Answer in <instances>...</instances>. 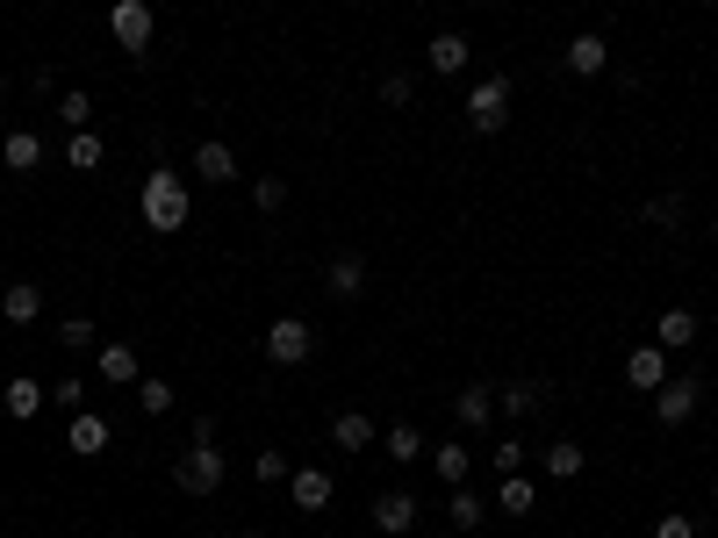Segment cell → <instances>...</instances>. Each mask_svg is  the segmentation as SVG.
Masks as SVG:
<instances>
[{
    "mask_svg": "<svg viewBox=\"0 0 718 538\" xmlns=\"http://www.w3.org/2000/svg\"><path fill=\"white\" fill-rule=\"evenodd\" d=\"M136 215H144L151 237H180V230H188V180H180L173 165H151L144 194H136Z\"/></svg>",
    "mask_w": 718,
    "mask_h": 538,
    "instance_id": "obj_1",
    "label": "cell"
},
{
    "mask_svg": "<svg viewBox=\"0 0 718 538\" xmlns=\"http://www.w3.org/2000/svg\"><path fill=\"white\" fill-rule=\"evenodd\" d=\"M109 29H115V43L130 58H144L151 37H159V14H151V0H115V8H109Z\"/></svg>",
    "mask_w": 718,
    "mask_h": 538,
    "instance_id": "obj_2",
    "label": "cell"
},
{
    "mask_svg": "<svg viewBox=\"0 0 718 538\" xmlns=\"http://www.w3.org/2000/svg\"><path fill=\"white\" fill-rule=\"evenodd\" d=\"M467 122H475L482 136H496L503 122H510V80H503V72L475 80V94H467Z\"/></svg>",
    "mask_w": 718,
    "mask_h": 538,
    "instance_id": "obj_3",
    "label": "cell"
},
{
    "mask_svg": "<svg viewBox=\"0 0 718 538\" xmlns=\"http://www.w3.org/2000/svg\"><path fill=\"white\" fill-rule=\"evenodd\" d=\"M173 481L188 488V496H216L223 488V453L216 445H188V453L173 459Z\"/></svg>",
    "mask_w": 718,
    "mask_h": 538,
    "instance_id": "obj_4",
    "label": "cell"
},
{
    "mask_svg": "<svg viewBox=\"0 0 718 538\" xmlns=\"http://www.w3.org/2000/svg\"><path fill=\"white\" fill-rule=\"evenodd\" d=\"M310 352H316V331H310L302 316H273V323H266V359H273V366H302Z\"/></svg>",
    "mask_w": 718,
    "mask_h": 538,
    "instance_id": "obj_5",
    "label": "cell"
},
{
    "mask_svg": "<svg viewBox=\"0 0 718 538\" xmlns=\"http://www.w3.org/2000/svg\"><path fill=\"white\" fill-rule=\"evenodd\" d=\"M697 403H705V380H676V374H668L661 388H654V417H661L668 430L690 424V417H697Z\"/></svg>",
    "mask_w": 718,
    "mask_h": 538,
    "instance_id": "obj_6",
    "label": "cell"
},
{
    "mask_svg": "<svg viewBox=\"0 0 718 538\" xmlns=\"http://www.w3.org/2000/svg\"><path fill=\"white\" fill-rule=\"evenodd\" d=\"M467 58H475V43H467L461 29H438V37L424 43V65H432L438 80H453V72H467Z\"/></svg>",
    "mask_w": 718,
    "mask_h": 538,
    "instance_id": "obj_7",
    "label": "cell"
},
{
    "mask_svg": "<svg viewBox=\"0 0 718 538\" xmlns=\"http://www.w3.org/2000/svg\"><path fill=\"white\" fill-rule=\"evenodd\" d=\"M287 496H295V510H331V496H338V481H331V474L324 467H295V474H287Z\"/></svg>",
    "mask_w": 718,
    "mask_h": 538,
    "instance_id": "obj_8",
    "label": "cell"
},
{
    "mask_svg": "<svg viewBox=\"0 0 718 538\" xmlns=\"http://www.w3.org/2000/svg\"><path fill=\"white\" fill-rule=\"evenodd\" d=\"M94 374L109 380V388H136V380H144V366H136V345H122V337H115V345H101V352H94Z\"/></svg>",
    "mask_w": 718,
    "mask_h": 538,
    "instance_id": "obj_9",
    "label": "cell"
},
{
    "mask_svg": "<svg viewBox=\"0 0 718 538\" xmlns=\"http://www.w3.org/2000/svg\"><path fill=\"white\" fill-rule=\"evenodd\" d=\"M194 180H209V187H231V180H237V151L223 144V136L194 144Z\"/></svg>",
    "mask_w": 718,
    "mask_h": 538,
    "instance_id": "obj_10",
    "label": "cell"
},
{
    "mask_svg": "<svg viewBox=\"0 0 718 538\" xmlns=\"http://www.w3.org/2000/svg\"><path fill=\"white\" fill-rule=\"evenodd\" d=\"M43 403H51V380H29V374H14L8 388H0V409H8L14 424H29V417H37Z\"/></svg>",
    "mask_w": 718,
    "mask_h": 538,
    "instance_id": "obj_11",
    "label": "cell"
},
{
    "mask_svg": "<svg viewBox=\"0 0 718 538\" xmlns=\"http://www.w3.org/2000/svg\"><path fill=\"white\" fill-rule=\"evenodd\" d=\"M625 380H633L639 395H654L668 380V352L661 345H633V352H625Z\"/></svg>",
    "mask_w": 718,
    "mask_h": 538,
    "instance_id": "obj_12",
    "label": "cell"
},
{
    "mask_svg": "<svg viewBox=\"0 0 718 538\" xmlns=\"http://www.w3.org/2000/svg\"><path fill=\"white\" fill-rule=\"evenodd\" d=\"M65 445H72V459H101L109 453V417H94V409H80L65 430Z\"/></svg>",
    "mask_w": 718,
    "mask_h": 538,
    "instance_id": "obj_13",
    "label": "cell"
},
{
    "mask_svg": "<svg viewBox=\"0 0 718 538\" xmlns=\"http://www.w3.org/2000/svg\"><path fill=\"white\" fill-rule=\"evenodd\" d=\"M374 525L388 531V538L417 531V496H403V488H388V496H374Z\"/></svg>",
    "mask_w": 718,
    "mask_h": 538,
    "instance_id": "obj_14",
    "label": "cell"
},
{
    "mask_svg": "<svg viewBox=\"0 0 718 538\" xmlns=\"http://www.w3.org/2000/svg\"><path fill=\"white\" fill-rule=\"evenodd\" d=\"M697 337H705V323H697L690 309H661V323H654V345L661 352H690Z\"/></svg>",
    "mask_w": 718,
    "mask_h": 538,
    "instance_id": "obj_15",
    "label": "cell"
},
{
    "mask_svg": "<svg viewBox=\"0 0 718 538\" xmlns=\"http://www.w3.org/2000/svg\"><path fill=\"white\" fill-rule=\"evenodd\" d=\"M0 165H8V173H37L43 165V136L37 130H8L0 136Z\"/></svg>",
    "mask_w": 718,
    "mask_h": 538,
    "instance_id": "obj_16",
    "label": "cell"
},
{
    "mask_svg": "<svg viewBox=\"0 0 718 538\" xmlns=\"http://www.w3.org/2000/svg\"><path fill=\"white\" fill-rule=\"evenodd\" d=\"M604 65H610V43L597 37V29H583V37L568 43V72H575V80H597Z\"/></svg>",
    "mask_w": 718,
    "mask_h": 538,
    "instance_id": "obj_17",
    "label": "cell"
},
{
    "mask_svg": "<svg viewBox=\"0 0 718 538\" xmlns=\"http://www.w3.org/2000/svg\"><path fill=\"white\" fill-rule=\"evenodd\" d=\"M0 316L22 331V323H37L43 316V287L37 281H8V295H0Z\"/></svg>",
    "mask_w": 718,
    "mask_h": 538,
    "instance_id": "obj_18",
    "label": "cell"
},
{
    "mask_svg": "<svg viewBox=\"0 0 718 538\" xmlns=\"http://www.w3.org/2000/svg\"><path fill=\"white\" fill-rule=\"evenodd\" d=\"M331 445L360 453V445H381V430H374V417H366V409H338V417H331Z\"/></svg>",
    "mask_w": 718,
    "mask_h": 538,
    "instance_id": "obj_19",
    "label": "cell"
},
{
    "mask_svg": "<svg viewBox=\"0 0 718 538\" xmlns=\"http://www.w3.org/2000/svg\"><path fill=\"white\" fill-rule=\"evenodd\" d=\"M324 287H331V295H338V302H353L360 287H366V266H360L353 252H338V258H331V266H324Z\"/></svg>",
    "mask_w": 718,
    "mask_h": 538,
    "instance_id": "obj_20",
    "label": "cell"
},
{
    "mask_svg": "<svg viewBox=\"0 0 718 538\" xmlns=\"http://www.w3.org/2000/svg\"><path fill=\"white\" fill-rule=\"evenodd\" d=\"M65 159H72V173H101V165H109V144H101L94 130H72L65 136Z\"/></svg>",
    "mask_w": 718,
    "mask_h": 538,
    "instance_id": "obj_21",
    "label": "cell"
},
{
    "mask_svg": "<svg viewBox=\"0 0 718 538\" xmlns=\"http://www.w3.org/2000/svg\"><path fill=\"white\" fill-rule=\"evenodd\" d=\"M453 417H461L467 430H482L488 417H496V388H461L453 395Z\"/></svg>",
    "mask_w": 718,
    "mask_h": 538,
    "instance_id": "obj_22",
    "label": "cell"
},
{
    "mask_svg": "<svg viewBox=\"0 0 718 538\" xmlns=\"http://www.w3.org/2000/svg\"><path fill=\"white\" fill-rule=\"evenodd\" d=\"M583 467H589V453L575 438H554V445H546V474H554V481H575Z\"/></svg>",
    "mask_w": 718,
    "mask_h": 538,
    "instance_id": "obj_23",
    "label": "cell"
},
{
    "mask_svg": "<svg viewBox=\"0 0 718 538\" xmlns=\"http://www.w3.org/2000/svg\"><path fill=\"white\" fill-rule=\"evenodd\" d=\"M432 467H438V481H453V488H461L467 474H475V445H438V453H432Z\"/></svg>",
    "mask_w": 718,
    "mask_h": 538,
    "instance_id": "obj_24",
    "label": "cell"
},
{
    "mask_svg": "<svg viewBox=\"0 0 718 538\" xmlns=\"http://www.w3.org/2000/svg\"><path fill=\"white\" fill-rule=\"evenodd\" d=\"M532 503H539V496H532V481H525V474H503L496 510H503V517H532Z\"/></svg>",
    "mask_w": 718,
    "mask_h": 538,
    "instance_id": "obj_25",
    "label": "cell"
},
{
    "mask_svg": "<svg viewBox=\"0 0 718 538\" xmlns=\"http://www.w3.org/2000/svg\"><path fill=\"white\" fill-rule=\"evenodd\" d=\"M381 453L395 459V467H417V453H424V438H417V424H395L388 438H381Z\"/></svg>",
    "mask_w": 718,
    "mask_h": 538,
    "instance_id": "obj_26",
    "label": "cell"
},
{
    "mask_svg": "<svg viewBox=\"0 0 718 538\" xmlns=\"http://www.w3.org/2000/svg\"><path fill=\"white\" fill-rule=\"evenodd\" d=\"M446 517H453V525H461V531H482V517H488V503L475 496V488H453V503H446Z\"/></svg>",
    "mask_w": 718,
    "mask_h": 538,
    "instance_id": "obj_27",
    "label": "cell"
},
{
    "mask_svg": "<svg viewBox=\"0 0 718 538\" xmlns=\"http://www.w3.org/2000/svg\"><path fill=\"white\" fill-rule=\"evenodd\" d=\"M58 122H65V136H72V130H87V122H94V94L65 87V94H58Z\"/></svg>",
    "mask_w": 718,
    "mask_h": 538,
    "instance_id": "obj_28",
    "label": "cell"
},
{
    "mask_svg": "<svg viewBox=\"0 0 718 538\" xmlns=\"http://www.w3.org/2000/svg\"><path fill=\"white\" fill-rule=\"evenodd\" d=\"M136 409H144V417H165V409H173V380L144 374V380H136Z\"/></svg>",
    "mask_w": 718,
    "mask_h": 538,
    "instance_id": "obj_29",
    "label": "cell"
},
{
    "mask_svg": "<svg viewBox=\"0 0 718 538\" xmlns=\"http://www.w3.org/2000/svg\"><path fill=\"white\" fill-rule=\"evenodd\" d=\"M496 409H503V417H532V409H539V388H525V380H510V388L496 395Z\"/></svg>",
    "mask_w": 718,
    "mask_h": 538,
    "instance_id": "obj_30",
    "label": "cell"
},
{
    "mask_svg": "<svg viewBox=\"0 0 718 538\" xmlns=\"http://www.w3.org/2000/svg\"><path fill=\"white\" fill-rule=\"evenodd\" d=\"M94 323H87V316H65V323H58V345H65V352H94Z\"/></svg>",
    "mask_w": 718,
    "mask_h": 538,
    "instance_id": "obj_31",
    "label": "cell"
},
{
    "mask_svg": "<svg viewBox=\"0 0 718 538\" xmlns=\"http://www.w3.org/2000/svg\"><path fill=\"white\" fill-rule=\"evenodd\" d=\"M51 403H58V409H72V417H80V409H87V380H80V374L51 380Z\"/></svg>",
    "mask_w": 718,
    "mask_h": 538,
    "instance_id": "obj_32",
    "label": "cell"
},
{
    "mask_svg": "<svg viewBox=\"0 0 718 538\" xmlns=\"http://www.w3.org/2000/svg\"><path fill=\"white\" fill-rule=\"evenodd\" d=\"M647 223L654 230H676L682 223V194H654V202H647Z\"/></svg>",
    "mask_w": 718,
    "mask_h": 538,
    "instance_id": "obj_33",
    "label": "cell"
},
{
    "mask_svg": "<svg viewBox=\"0 0 718 538\" xmlns=\"http://www.w3.org/2000/svg\"><path fill=\"white\" fill-rule=\"evenodd\" d=\"M252 474H259V481H287L295 467H287V453H281V445H266V453L252 459Z\"/></svg>",
    "mask_w": 718,
    "mask_h": 538,
    "instance_id": "obj_34",
    "label": "cell"
},
{
    "mask_svg": "<svg viewBox=\"0 0 718 538\" xmlns=\"http://www.w3.org/2000/svg\"><path fill=\"white\" fill-rule=\"evenodd\" d=\"M281 202H287V180H273V173H266V180L252 187V209H259V215H273Z\"/></svg>",
    "mask_w": 718,
    "mask_h": 538,
    "instance_id": "obj_35",
    "label": "cell"
},
{
    "mask_svg": "<svg viewBox=\"0 0 718 538\" xmlns=\"http://www.w3.org/2000/svg\"><path fill=\"white\" fill-rule=\"evenodd\" d=\"M409 94H417L409 72H388V80H381V101H388V108H409Z\"/></svg>",
    "mask_w": 718,
    "mask_h": 538,
    "instance_id": "obj_36",
    "label": "cell"
},
{
    "mask_svg": "<svg viewBox=\"0 0 718 538\" xmlns=\"http://www.w3.org/2000/svg\"><path fill=\"white\" fill-rule=\"evenodd\" d=\"M488 459H496V474H525V445H496V453H488Z\"/></svg>",
    "mask_w": 718,
    "mask_h": 538,
    "instance_id": "obj_37",
    "label": "cell"
},
{
    "mask_svg": "<svg viewBox=\"0 0 718 538\" xmlns=\"http://www.w3.org/2000/svg\"><path fill=\"white\" fill-rule=\"evenodd\" d=\"M654 538H697V525H690V517H661V525H654Z\"/></svg>",
    "mask_w": 718,
    "mask_h": 538,
    "instance_id": "obj_38",
    "label": "cell"
},
{
    "mask_svg": "<svg viewBox=\"0 0 718 538\" xmlns=\"http://www.w3.org/2000/svg\"><path fill=\"white\" fill-rule=\"evenodd\" d=\"M690 8H718V0H690Z\"/></svg>",
    "mask_w": 718,
    "mask_h": 538,
    "instance_id": "obj_39",
    "label": "cell"
},
{
    "mask_svg": "<svg viewBox=\"0 0 718 538\" xmlns=\"http://www.w3.org/2000/svg\"><path fill=\"white\" fill-rule=\"evenodd\" d=\"M711 244H718V215H711Z\"/></svg>",
    "mask_w": 718,
    "mask_h": 538,
    "instance_id": "obj_40",
    "label": "cell"
},
{
    "mask_svg": "<svg viewBox=\"0 0 718 538\" xmlns=\"http://www.w3.org/2000/svg\"><path fill=\"white\" fill-rule=\"evenodd\" d=\"M711 345H718V323H711Z\"/></svg>",
    "mask_w": 718,
    "mask_h": 538,
    "instance_id": "obj_41",
    "label": "cell"
},
{
    "mask_svg": "<svg viewBox=\"0 0 718 538\" xmlns=\"http://www.w3.org/2000/svg\"><path fill=\"white\" fill-rule=\"evenodd\" d=\"M711 503H718V481H711Z\"/></svg>",
    "mask_w": 718,
    "mask_h": 538,
    "instance_id": "obj_42",
    "label": "cell"
}]
</instances>
